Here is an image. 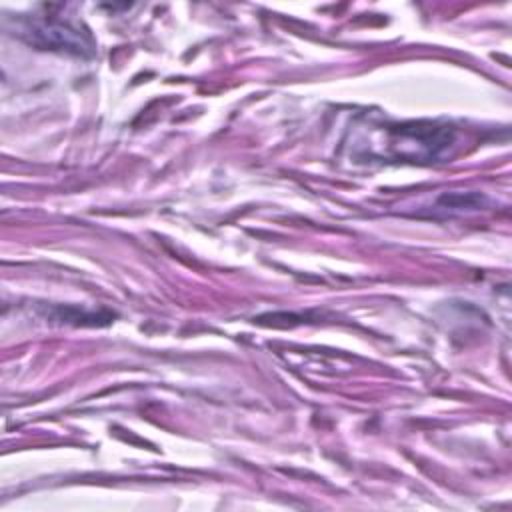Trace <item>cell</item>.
I'll use <instances>...</instances> for the list:
<instances>
[{"label":"cell","instance_id":"6da1fadb","mask_svg":"<svg viewBox=\"0 0 512 512\" xmlns=\"http://www.w3.org/2000/svg\"><path fill=\"white\" fill-rule=\"evenodd\" d=\"M18 34L44 50H60L78 56H88L94 52L92 40L84 30L50 16L22 18L18 22Z\"/></svg>","mask_w":512,"mask_h":512}]
</instances>
